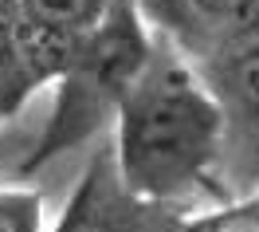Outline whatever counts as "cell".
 I'll return each mask as SVG.
<instances>
[{
	"mask_svg": "<svg viewBox=\"0 0 259 232\" xmlns=\"http://www.w3.org/2000/svg\"><path fill=\"white\" fill-rule=\"evenodd\" d=\"M224 142V114L204 79L149 55L118 106V169L142 201L189 193Z\"/></svg>",
	"mask_w": 259,
	"mask_h": 232,
	"instance_id": "cell-1",
	"label": "cell"
},
{
	"mask_svg": "<svg viewBox=\"0 0 259 232\" xmlns=\"http://www.w3.org/2000/svg\"><path fill=\"white\" fill-rule=\"evenodd\" d=\"M149 55L153 51L138 24V4L114 0L110 12L91 32H82L71 67L55 79L59 95L51 106L48 130L20 162V173H35L48 162H55L59 153L82 146L106 122V114H118L134 79L146 71Z\"/></svg>",
	"mask_w": 259,
	"mask_h": 232,
	"instance_id": "cell-2",
	"label": "cell"
},
{
	"mask_svg": "<svg viewBox=\"0 0 259 232\" xmlns=\"http://www.w3.org/2000/svg\"><path fill=\"white\" fill-rule=\"evenodd\" d=\"M200 79L224 114V130L259 149V32L224 35L204 51Z\"/></svg>",
	"mask_w": 259,
	"mask_h": 232,
	"instance_id": "cell-3",
	"label": "cell"
},
{
	"mask_svg": "<svg viewBox=\"0 0 259 232\" xmlns=\"http://www.w3.org/2000/svg\"><path fill=\"white\" fill-rule=\"evenodd\" d=\"M146 205L118 169V158L98 153L82 169L55 232H142Z\"/></svg>",
	"mask_w": 259,
	"mask_h": 232,
	"instance_id": "cell-4",
	"label": "cell"
},
{
	"mask_svg": "<svg viewBox=\"0 0 259 232\" xmlns=\"http://www.w3.org/2000/svg\"><path fill=\"white\" fill-rule=\"evenodd\" d=\"M79 40L82 32H63V28H51V24L28 16V12H16V51L35 87L55 83L71 67L75 51H79Z\"/></svg>",
	"mask_w": 259,
	"mask_h": 232,
	"instance_id": "cell-5",
	"label": "cell"
},
{
	"mask_svg": "<svg viewBox=\"0 0 259 232\" xmlns=\"http://www.w3.org/2000/svg\"><path fill=\"white\" fill-rule=\"evenodd\" d=\"M16 0H0V122L16 114L24 99L35 91L32 75L24 71V59L16 51Z\"/></svg>",
	"mask_w": 259,
	"mask_h": 232,
	"instance_id": "cell-6",
	"label": "cell"
},
{
	"mask_svg": "<svg viewBox=\"0 0 259 232\" xmlns=\"http://www.w3.org/2000/svg\"><path fill=\"white\" fill-rule=\"evenodd\" d=\"M20 12L44 20L63 32H91L98 20L110 12L114 0H16Z\"/></svg>",
	"mask_w": 259,
	"mask_h": 232,
	"instance_id": "cell-7",
	"label": "cell"
},
{
	"mask_svg": "<svg viewBox=\"0 0 259 232\" xmlns=\"http://www.w3.org/2000/svg\"><path fill=\"white\" fill-rule=\"evenodd\" d=\"M138 4V12L142 16H149L161 32H169L173 40H181V44H193L200 40V32H204V24H200V16H196V4L193 0H134Z\"/></svg>",
	"mask_w": 259,
	"mask_h": 232,
	"instance_id": "cell-8",
	"label": "cell"
},
{
	"mask_svg": "<svg viewBox=\"0 0 259 232\" xmlns=\"http://www.w3.org/2000/svg\"><path fill=\"white\" fill-rule=\"evenodd\" d=\"M44 201L32 189H0V232H39Z\"/></svg>",
	"mask_w": 259,
	"mask_h": 232,
	"instance_id": "cell-9",
	"label": "cell"
},
{
	"mask_svg": "<svg viewBox=\"0 0 259 232\" xmlns=\"http://www.w3.org/2000/svg\"><path fill=\"white\" fill-rule=\"evenodd\" d=\"M142 232H165V228H142Z\"/></svg>",
	"mask_w": 259,
	"mask_h": 232,
	"instance_id": "cell-10",
	"label": "cell"
}]
</instances>
